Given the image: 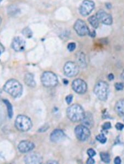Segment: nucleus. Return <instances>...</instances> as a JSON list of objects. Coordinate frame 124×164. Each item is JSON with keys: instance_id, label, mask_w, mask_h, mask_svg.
<instances>
[{"instance_id": "1", "label": "nucleus", "mask_w": 124, "mask_h": 164, "mask_svg": "<svg viewBox=\"0 0 124 164\" xmlns=\"http://www.w3.org/2000/svg\"><path fill=\"white\" fill-rule=\"evenodd\" d=\"M3 90L14 98H19L23 93V86L15 79H10L3 86Z\"/></svg>"}, {"instance_id": "2", "label": "nucleus", "mask_w": 124, "mask_h": 164, "mask_svg": "<svg viewBox=\"0 0 124 164\" xmlns=\"http://www.w3.org/2000/svg\"><path fill=\"white\" fill-rule=\"evenodd\" d=\"M66 113L67 117L73 122L81 121L85 114L84 109L78 104H73L69 107Z\"/></svg>"}, {"instance_id": "3", "label": "nucleus", "mask_w": 124, "mask_h": 164, "mask_svg": "<svg viewBox=\"0 0 124 164\" xmlns=\"http://www.w3.org/2000/svg\"><path fill=\"white\" fill-rule=\"evenodd\" d=\"M94 92L99 100L105 101L108 96L109 85L105 81H99L94 86Z\"/></svg>"}, {"instance_id": "4", "label": "nucleus", "mask_w": 124, "mask_h": 164, "mask_svg": "<svg viewBox=\"0 0 124 164\" xmlns=\"http://www.w3.org/2000/svg\"><path fill=\"white\" fill-rule=\"evenodd\" d=\"M15 127L18 131L27 132L32 127V122L27 116L19 115L15 119Z\"/></svg>"}, {"instance_id": "5", "label": "nucleus", "mask_w": 124, "mask_h": 164, "mask_svg": "<svg viewBox=\"0 0 124 164\" xmlns=\"http://www.w3.org/2000/svg\"><path fill=\"white\" fill-rule=\"evenodd\" d=\"M41 81L42 85L46 87H54L58 84V77L52 72L45 71L42 75Z\"/></svg>"}, {"instance_id": "6", "label": "nucleus", "mask_w": 124, "mask_h": 164, "mask_svg": "<svg viewBox=\"0 0 124 164\" xmlns=\"http://www.w3.org/2000/svg\"><path fill=\"white\" fill-rule=\"evenodd\" d=\"M76 138L81 142H85L91 136V132L88 128L83 125H79L75 129Z\"/></svg>"}, {"instance_id": "7", "label": "nucleus", "mask_w": 124, "mask_h": 164, "mask_svg": "<svg viewBox=\"0 0 124 164\" xmlns=\"http://www.w3.org/2000/svg\"><path fill=\"white\" fill-rule=\"evenodd\" d=\"M79 65L73 61H68L64 67V73L69 77L77 76L79 73Z\"/></svg>"}, {"instance_id": "8", "label": "nucleus", "mask_w": 124, "mask_h": 164, "mask_svg": "<svg viewBox=\"0 0 124 164\" xmlns=\"http://www.w3.org/2000/svg\"><path fill=\"white\" fill-rule=\"evenodd\" d=\"M74 29L79 36L90 35L91 33L87 25L82 19H78L76 21L74 25Z\"/></svg>"}, {"instance_id": "9", "label": "nucleus", "mask_w": 124, "mask_h": 164, "mask_svg": "<svg viewBox=\"0 0 124 164\" xmlns=\"http://www.w3.org/2000/svg\"><path fill=\"white\" fill-rule=\"evenodd\" d=\"M95 3L91 0H84L79 7V13L82 16H87L94 10Z\"/></svg>"}, {"instance_id": "10", "label": "nucleus", "mask_w": 124, "mask_h": 164, "mask_svg": "<svg viewBox=\"0 0 124 164\" xmlns=\"http://www.w3.org/2000/svg\"><path fill=\"white\" fill-rule=\"evenodd\" d=\"M73 90L78 94H84L87 90V85L82 79L75 80L72 84Z\"/></svg>"}, {"instance_id": "11", "label": "nucleus", "mask_w": 124, "mask_h": 164, "mask_svg": "<svg viewBox=\"0 0 124 164\" xmlns=\"http://www.w3.org/2000/svg\"><path fill=\"white\" fill-rule=\"evenodd\" d=\"M43 161L42 155L38 152H30L26 155L24 158V162L26 164H42Z\"/></svg>"}, {"instance_id": "12", "label": "nucleus", "mask_w": 124, "mask_h": 164, "mask_svg": "<svg viewBox=\"0 0 124 164\" xmlns=\"http://www.w3.org/2000/svg\"><path fill=\"white\" fill-rule=\"evenodd\" d=\"M96 17L99 22L106 25H111L112 23V15L106 13L105 11L100 9L96 13Z\"/></svg>"}, {"instance_id": "13", "label": "nucleus", "mask_w": 124, "mask_h": 164, "mask_svg": "<svg viewBox=\"0 0 124 164\" xmlns=\"http://www.w3.org/2000/svg\"><path fill=\"white\" fill-rule=\"evenodd\" d=\"M12 47L15 52H22L25 48V42L21 36H16L12 41Z\"/></svg>"}, {"instance_id": "14", "label": "nucleus", "mask_w": 124, "mask_h": 164, "mask_svg": "<svg viewBox=\"0 0 124 164\" xmlns=\"http://www.w3.org/2000/svg\"><path fill=\"white\" fill-rule=\"evenodd\" d=\"M35 147L33 143L28 140H23L19 143L18 149L22 153H28L32 151Z\"/></svg>"}, {"instance_id": "15", "label": "nucleus", "mask_w": 124, "mask_h": 164, "mask_svg": "<svg viewBox=\"0 0 124 164\" xmlns=\"http://www.w3.org/2000/svg\"><path fill=\"white\" fill-rule=\"evenodd\" d=\"M65 138L64 132L60 129H55L50 134V139L54 143H59Z\"/></svg>"}, {"instance_id": "16", "label": "nucleus", "mask_w": 124, "mask_h": 164, "mask_svg": "<svg viewBox=\"0 0 124 164\" xmlns=\"http://www.w3.org/2000/svg\"><path fill=\"white\" fill-rule=\"evenodd\" d=\"M81 121L82 125L88 128L89 129L93 127L94 125V119L91 113L85 112V116Z\"/></svg>"}, {"instance_id": "17", "label": "nucleus", "mask_w": 124, "mask_h": 164, "mask_svg": "<svg viewBox=\"0 0 124 164\" xmlns=\"http://www.w3.org/2000/svg\"><path fill=\"white\" fill-rule=\"evenodd\" d=\"M24 81L25 84L30 87H35L36 86V82L34 80L33 75L30 73L25 74L24 76Z\"/></svg>"}, {"instance_id": "18", "label": "nucleus", "mask_w": 124, "mask_h": 164, "mask_svg": "<svg viewBox=\"0 0 124 164\" xmlns=\"http://www.w3.org/2000/svg\"><path fill=\"white\" fill-rule=\"evenodd\" d=\"M115 110L119 115H124V99L120 100L116 102L115 104Z\"/></svg>"}, {"instance_id": "19", "label": "nucleus", "mask_w": 124, "mask_h": 164, "mask_svg": "<svg viewBox=\"0 0 124 164\" xmlns=\"http://www.w3.org/2000/svg\"><path fill=\"white\" fill-rule=\"evenodd\" d=\"M77 64L79 65V67H85L87 66L86 65V61H85V55L82 52H79L77 54Z\"/></svg>"}, {"instance_id": "20", "label": "nucleus", "mask_w": 124, "mask_h": 164, "mask_svg": "<svg viewBox=\"0 0 124 164\" xmlns=\"http://www.w3.org/2000/svg\"><path fill=\"white\" fill-rule=\"evenodd\" d=\"M88 21L91 26L94 28H98L99 26V21H98L96 15H92L90 17H89Z\"/></svg>"}, {"instance_id": "21", "label": "nucleus", "mask_w": 124, "mask_h": 164, "mask_svg": "<svg viewBox=\"0 0 124 164\" xmlns=\"http://www.w3.org/2000/svg\"><path fill=\"white\" fill-rule=\"evenodd\" d=\"M4 101V103H5L6 106H7V111H8V116H9V118H12V116H13V108H12V105L11 104L9 103V101L7 100H3Z\"/></svg>"}, {"instance_id": "22", "label": "nucleus", "mask_w": 124, "mask_h": 164, "mask_svg": "<svg viewBox=\"0 0 124 164\" xmlns=\"http://www.w3.org/2000/svg\"><path fill=\"white\" fill-rule=\"evenodd\" d=\"M22 33L24 36L28 38H30L33 36V32L29 27L24 28Z\"/></svg>"}, {"instance_id": "23", "label": "nucleus", "mask_w": 124, "mask_h": 164, "mask_svg": "<svg viewBox=\"0 0 124 164\" xmlns=\"http://www.w3.org/2000/svg\"><path fill=\"white\" fill-rule=\"evenodd\" d=\"M100 158L101 160L105 163H109L110 161V158L109 154L106 152H101L100 154Z\"/></svg>"}, {"instance_id": "24", "label": "nucleus", "mask_w": 124, "mask_h": 164, "mask_svg": "<svg viewBox=\"0 0 124 164\" xmlns=\"http://www.w3.org/2000/svg\"><path fill=\"white\" fill-rule=\"evenodd\" d=\"M96 139L98 141H99L100 143H102V144H104L107 140L106 137L103 134H100L98 135L96 137Z\"/></svg>"}, {"instance_id": "25", "label": "nucleus", "mask_w": 124, "mask_h": 164, "mask_svg": "<svg viewBox=\"0 0 124 164\" xmlns=\"http://www.w3.org/2000/svg\"><path fill=\"white\" fill-rule=\"evenodd\" d=\"M76 48V44L75 43H70L67 46V49L70 52H73Z\"/></svg>"}, {"instance_id": "26", "label": "nucleus", "mask_w": 124, "mask_h": 164, "mask_svg": "<svg viewBox=\"0 0 124 164\" xmlns=\"http://www.w3.org/2000/svg\"><path fill=\"white\" fill-rule=\"evenodd\" d=\"M115 87L116 88V90H118V91H120L123 90V88L124 87V85L122 83H120V82H117L115 84Z\"/></svg>"}, {"instance_id": "27", "label": "nucleus", "mask_w": 124, "mask_h": 164, "mask_svg": "<svg viewBox=\"0 0 124 164\" xmlns=\"http://www.w3.org/2000/svg\"><path fill=\"white\" fill-rule=\"evenodd\" d=\"M87 154L90 158H93L96 154V152L94 149H89L87 150Z\"/></svg>"}, {"instance_id": "28", "label": "nucleus", "mask_w": 124, "mask_h": 164, "mask_svg": "<svg viewBox=\"0 0 124 164\" xmlns=\"http://www.w3.org/2000/svg\"><path fill=\"white\" fill-rule=\"evenodd\" d=\"M102 127H103V129L107 130V129H109L110 128H111L112 125L110 122H106L104 123Z\"/></svg>"}, {"instance_id": "29", "label": "nucleus", "mask_w": 124, "mask_h": 164, "mask_svg": "<svg viewBox=\"0 0 124 164\" xmlns=\"http://www.w3.org/2000/svg\"><path fill=\"white\" fill-rule=\"evenodd\" d=\"M115 127L119 131H121L124 128V125L121 123H117L115 125Z\"/></svg>"}, {"instance_id": "30", "label": "nucleus", "mask_w": 124, "mask_h": 164, "mask_svg": "<svg viewBox=\"0 0 124 164\" xmlns=\"http://www.w3.org/2000/svg\"><path fill=\"white\" fill-rule=\"evenodd\" d=\"M73 100V96L72 94H70V95H68L66 97V101L67 103L68 104H71V102H72Z\"/></svg>"}, {"instance_id": "31", "label": "nucleus", "mask_w": 124, "mask_h": 164, "mask_svg": "<svg viewBox=\"0 0 124 164\" xmlns=\"http://www.w3.org/2000/svg\"><path fill=\"white\" fill-rule=\"evenodd\" d=\"M86 162H87V164H93L95 163V161L93 158L89 157Z\"/></svg>"}, {"instance_id": "32", "label": "nucleus", "mask_w": 124, "mask_h": 164, "mask_svg": "<svg viewBox=\"0 0 124 164\" xmlns=\"http://www.w3.org/2000/svg\"><path fill=\"white\" fill-rule=\"evenodd\" d=\"M121 159L120 157H116L115 158V160H114V163L116 164H121Z\"/></svg>"}, {"instance_id": "33", "label": "nucleus", "mask_w": 124, "mask_h": 164, "mask_svg": "<svg viewBox=\"0 0 124 164\" xmlns=\"http://www.w3.org/2000/svg\"><path fill=\"white\" fill-rule=\"evenodd\" d=\"M4 51H5V48L3 45L0 43V56L2 54Z\"/></svg>"}, {"instance_id": "34", "label": "nucleus", "mask_w": 124, "mask_h": 164, "mask_svg": "<svg viewBox=\"0 0 124 164\" xmlns=\"http://www.w3.org/2000/svg\"><path fill=\"white\" fill-rule=\"evenodd\" d=\"M114 78V76L112 73H110L108 75V79H109V80H112Z\"/></svg>"}, {"instance_id": "35", "label": "nucleus", "mask_w": 124, "mask_h": 164, "mask_svg": "<svg viewBox=\"0 0 124 164\" xmlns=\"http://www.w3.org/2000/svg\"><path fill=\"white\" fill-rule=\"evenodd\" d=\"M121 79L122 80V82L124 83V70H123L122 73H121Z\"/></svg>"}, {"instance_id": "36", "label": "nucleus", "mask_w": 124, "mask_h": 164, "mask_svg": "<svg viewBox=\"0 0 124 164\" xmlns=\"http://www.w3.org/2000/svg\"><path fill=\"white\" fill-rule=\"evenodd\" d=\"M48 164H58V162L55 161H49Z\"/></svg>"}, {"instance_id": "37", "label": "nucleus", "mask_w": 124, "mask_h": 164, "mask_svg": "<svg viewBox=\"0 0 124 164\" xmlns=\"http://www.w3.org/2000/svg\"><path fill=\"white\" fill-rule=\"evenodd\" d=\"M1 22H2V19H1V18L0 17V24L1 23Z\"/></svg>"}, {"instance_id": "38", "label": "nucleus", "mask_w": 124, "mask_h": 164, "mask_svg": "<svg viewBox=\"0 0 124 164\" xmlns=\"http://www.w3.org/2000/svg\"><path fill=\"white\" fill-rule=\"evenodd\" d=\"M1 1H2V0H0V3L1 2Z\"/></svg>"}]
</instances>
